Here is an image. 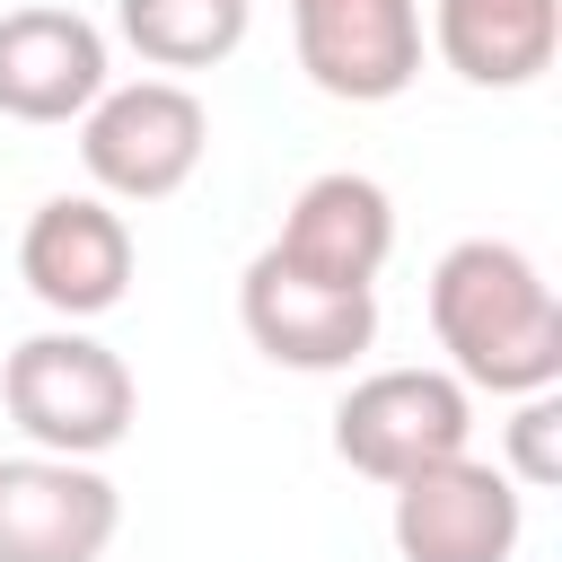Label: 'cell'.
I'll list each match as a JSON object with an SVG mask.
<instances>
[{
	"instance_id": "obj_4",
	"label": "cell",
	"mask_w": 562,
	"mask_h": 562,
	"mask_svg": "<svg viewBox=\"0 0 562 562\" xmlns=\"http://www.w3.org/2000/svg\"><path fill=\"white\" fill-rule=\"evenodd\" d=\"M474 448V386L457 369H369L334 404V457L369 483H404Z\"/></svg>"
},
{
	"instance_id": "obj_1",
	"label": "cell",
	"mask_w": 562,
	"mask_h": 562,
	"mask_svg": "<svg viewBox=\"0 0 562 562\" xmlns=\"http://www.w3.org/2000/svg\"><path fill=\"white\" fill-rule=\"evenodd\" d=\"M430 334L448 369L483 395L562 386V299L509 237H457L430 263Z\"/></svg>"
},
{
	"instance_id": "obj_9",
	"label": "cell",
	"mask_w": 562,
	"mask_h": 562,
	"mask_svg": "<svg viewBox=\"0 0 562 562\" xmlns=\"http://www.w3.org/2000/svg\"><path fill=\"white\" fill-rule=\"evenodd\" d=\"M123 527V492L97 457H0V562H105Z\"/></svg>"
},
{
	"instance_id": "obj_3",
	"label": "cell",
	"mask_w": 562,
	"mask_h": 562,
	"mask_svg": "<svg viewBox=\"0 0 562 562\" xmlns=\"http://www.w3.org/2000/svg\"><path fill=\"white\" fill-rule=\"evenodd\" d=\"M202 149H211V105L184 79H167V70L105 79L97 105L79 114V167H88V184L105 202H167V193H184Z\"/></svg>"
},
{
	"instance_id": "obj_10",
	"label": "cell",
	"mask_w": 562,
	"mask_h": 562,
	"mask_svg": "<svg viewBox=\"0 0 562 562\" xmlns=\"http://www.w3.org/2000/svg\"><path fill=\"white\" fill-rule=\"evenodd\" d=\"M114 79L97 18L79 9H0V114L9 123H79Z\"/></svg>"
},
{
	"instance_id": "obj_14",
	"label": "cell",
	"mask_w": 562,
	"mask_h": 562,
	"mask_svg": "<svg viewBox=\"0 0 562 562\" xmlns=\"http://www.w3.org/2000/svg\"><path fill=\"white\" fill-rule=\"evenodd\" d=\"M501 474L518 483V492H544V483H562V404H553V386H536V395H518V413H509V430H501Z\"/></svg>"
},
{
	"instance_id": "obj_8",
	"label": "cell",
	"mask_w": 562,
	"mask_h": 562,
	"mask_svg": "<svg viewBox=\"0 0 562 562\" xmlns=\"http://www.w3.org/2000/svg\"><path fill=\"white\" fill-rule=\"evenodd\" d=\"M18 281L61 325H97L132 290V220L105 193H53L18 228Z\"/></svg>"
},
{
	"instance_id": "obj_13",
	"label": "cell",
	"mask_w": 562,
	"mask_h": 562,
	"mask_svg": "<svg viewBox=\"0 0 562 562\" xmlns=\"http://www.w3.org/2000/svg\"><path fill=\"white\" fill-rule=\"evenodd\" d=\"M114 26L149 70L184 79V70H220L246 44L255 0H114Z\"/></svg>"
},
{
	"instance_id": "obj_7",
	"label": "cell",
	"mask_w": 562,
	"mask_h": 562,
	"mask_svg": "<svg viewBox=\"0 0 562 562\" xmlns=\"http://www.w3.org/2000/svg\"><path fill=\"white\" fill-rule=\"evenodd\" d=\"M290 44L316 97L395 105L422 79V0H290Z\"/></svg>"
},
{
	"instance_id": "obj_12",
	"label": "cell",
	"mask_w": 562,
	"mask_h": 562,
	"mask_svg": "<svg viewBox=\"0 0 562 562\" xmlns=\"http://www.w3.org/2000/svg\"><path fill=\"white\" fill-rule=\"evenodd\" d=\"M422 35L465 88H536L562 53V0H430Z\"/></svg>"
},
{
	"instance_id": "obj_6",
	"label": "cell",
	"mask_w": 562,
	"mask_h": 562,
	"mask_svg": "<svg viewBox=\"0 0 562 562\" xmlns=\"http://www.w3.org/2000/svg\"><path fill=\"white\" fill-rule=\"evenodd\" d=\"M386 492H395L386 536L404 562H509L527 536V492L474 448H457V457H439Z\"/></svg>"
},
{
	"instance_id": "obj_5",
	"label": "cell",
	"mask_w": 562,
	"mask_h": 562,
	"mask_svg": "<svg viewBox=\"0 0 562 562\" xmlns=\"http://www.w3.org/2000/svg\"><path fill=\"white\" fill-rule=\"evenodd\" d=\"M237 325L246 342L272 360V369H299V378H334L351 369L369 342H378V290H342V281H316L299 263H281L272 246L237 272Z\"/></svg>"
},
{
	"instance_id": "obj_2",
	"label": "cell",
	"mask_w": 562,
	"mask_h": 562,
	"mask_svg": "<svg viewBox=\"0 0 562 562\" xmlns=\"http://www.w3.org/2000/svg\"><path fill=\"white\" fill-rule=\"evenodd\" d=\"M0 404L26 430V448L105 457V448H123V430L140 413V386H132L123 351L97 342L88 325H44L0 360Z\"/></svg>"
},
{
	"instance_id": "obj_11",
	"label": "cell",
	"mask_w": 562,
	"mask_h": 562,
	"mask_svg": "<svg viewBox=\"0 0 562 562\" xmlns=\"http://www.w3.org/2000/svg\"><path fill=\"white\" fill-rule=\"evenodd\" d=\"M272 255L299 263V272H316V281L378 290V272H386V255H395V202H386V184H378V176H351V167L307 176V184L290 193V211H281Z\"/></svg>"
},
{
	"instance_id": "obj_15",
	"label": "cell",
	"mask_w": 562,
	"mask_h": 562,
	"mask_svg": "<svg viewBox=\"0 0 562 562\" xmlns=\"http://www.w3.org/2000/svg\"><path fill=\"white\" fill-rule=\"evenodd\" d=\"M0 9H9V0H0Z\"/></svg>"
}]
</instances>
